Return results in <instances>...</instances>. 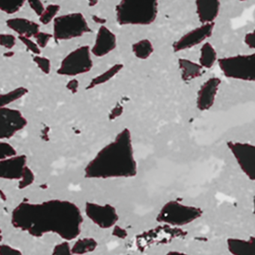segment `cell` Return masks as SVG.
Wrapping results in <instances>:
<instances>
[{
    "instance_id": "3",
    "label": "cell",
    "mask_w": 255,
    "mask_h": 255,
    "mask_svg": "<svg viewBox=\"0 0 255 255\" xmlns=\"http://www.w3.org/2000/svg\"><path fill=\"white\" fill-rule=\"evenodd\" d=\"M159 0H121L115 8L121 25H146L153 23L158 13Z\"/></svg>"
},
{
    "instance_id": "6",
    "label": "cell",
    "mask_w": 255,
    "mask_h": 255,
    "mask_svg": "<svg viewBox=\"0 0 255 255\" xmlns=\"http://www.w3.org/2000/svg\"><path fill=\"white\" fill-rule=\"evenodd\" d=\"M91 32L83 14L79 12L57 16L53 20V37L57 41L82 37Z\"/></svg>"
},
{
    "instance_id": "22",
    "label": "cell",
    "mask_w": 255,
    "mask_h": 255,
    "mask_svg": "<svg viewBox=\"0 0 255 255\" xmlns=\"http://www.w3.org/2000/svg\"><path fill=\"white\" fill-rule=\"evenodd\" d=\"M132 50L136 58L141 60H146L154 52V46L149 40L143 39L133 44Z\"/></svg>"
},
{
    "instance_id": "37",
    "label": "cell",
    "mask_w": 255,
    "mask_h": 255,
    "mask_svg": "<svg viewBox=\"0 0 255 255\" xmlns=\"http://www.w3.org/2000/svg\"><path fill=\"white\" fill-rule=\"evenodd\" d=\"M244 42L250 48V49H255V29L253 30L251 32L248 33L246 35Z\"/></svg>"
},
{
    "instance_id": "15",
    "label": "cell",
    "mask_w": 255,
    "mask_h": 255,
    "mask_svg": "<svg viewBox=\"0 0 255 255\" xmlns=\"http://www.w3.org/2000/svg\"><path fill=\"white\" fill-rule=\"evenodd\" d=\"M196 13L202 24L214 22L220 14L221 0H196Z\"/></svg>"
},
{
    "instance_id": "19",
    "label": "cell",
    "mask_w": 255,
    "mask_h": 255,
    "mask_svg": "<svg viewBox=\"0 0 255 255\" xmlns=\"http://www.w3.org/2000/svg\"><path fill=\"white\" fill-rule=\"evenodd\" d=\"M123 68H124V65L122 64L118 63V64H114L106 71L103 72L98 76L93 78L88 83V86L86 87V90H88H88H92L97 88V87L107 83L108 82L114 79L123 70Z\"/></svg>"
},
{
    "instance_id": "24",
    "label": "cell",
    "mask_w": 255,
    "mask_h": 255,
    "mask_svg": "<svg viewBox=\"0 0 255 255\" xmlns=\"http://www.w3.org/2000/svg\"><path fill=\"white\" fill-rule=\"evenodd\" d=\"M26 0H0V10L13 14L22 8Z\"/></svg>"
},
{
    "instance_id": "5",
    "label": "cell",
    "mask_w": 255,
    "mask_h": 255,
    "mask_svg": "<svg viewBox=\"0 0 255 255\" xmlns=\"http://www.w3.org/2000/svg\"><path fill=\"white\" fill-rule=\"evenodd\" d=\"M218 64L226 77L255 82V53L220 58Z\"/></svg>"
},
{
    "instance_id": "11",
    "label": "cell",
    "mask_w": 255,
    "mask_h": 255,
    "mask_svg": "<svg viewBox=\"0 0 255 255\" xmlns=\"http://www.w3.org/2000/svg\"><path fill=\"white\" fill-rule=\"evenodd\" d=\"M214 26V22L205 23L189 31L174 43L172 46L174 52H179L187 50L203 43L212 36Z\"/></svg>"
},
{
    "instance_id": "31",
    "label": "cell",
    "mask_w": 255,
    "mask_h": 255,
    "mask_svg": "<svg viewBox=\"0 0 255 255\" xmlns=\"http://www.w3.org/2000/svg\"><path fill=\"white\" fill-rule=\"evenodd\" d=\"M51 255H73L71 253V247L67 241H64L54 247Z\"/></svg>"
},
{
    "instance_id": "41",
    "label": "cell",
    "mask_w": 255,
    "mask_h": 255,
    "mask_svg": "<svg viewBox=\"0 0 255 255\" xmlns=\"http://www.w3.org/2000/svg\"><path fill=\"white\" fill-rule=\"evenodd\" d=\"M2 241V235H1V229H0V242Z\"/></svg>"
},
{
    "instance_id": "43",
    "label": "cell",
    "mask_w": 255,
    "mask_h": 255,
    "mask_svg": "<svg viewBox=\"0 0 255 255\" xmlns=\"http://www.w3.org/2000/svg\"><path fill=\"white\" fill-rule=\"evenodd\" d=\"M239 1H248V0H239Z\"/></svg>"
},
{
    "instance_id": "28",
    "label": "cell",
    "mask_w": 255,
    "mask_h": 255,
    "mask_svg": "<svg viewBox=\"0 0 255 255\" xmlns=\"http://www.w3.org/2000/svg\"><path fill=\"white\" fill-rule=\"evenodd\" d=\"M16 155L15 148L8 142L0 140V160Z\"/></svg>"
},
{
    "instance_id": "33",
    "label": "cell",
    "mask_w": 255,
    "mask_h": 255,
    "mask_svg": "<svg viewBox=\"0 0 255 255\" xmlns=\"http://www.w3.org/2000/svg\"><path fill=\"white\" fill-rule=\"evenodd\" d=\"M29 4L30 7L32 9L33 11L40 16L44 10L45 7L43 6L41 0H26Z\"/></svg>"
},
{
    "instance_id": "32",
    "label": "cell",
    "mask_w": 255,
    "mask_h": 255,
    "mask_svg": "<svg viewBox=\"0 0 255 255\" xmlns=\"http://www.w3.org/2000/svg\"><path fill=\"white\" fill-rule=\"evenodd\" d=\"M34 38L36 40V43L38 45L39 47L43 49L47 46L49 43V40H51L52 37H53V35L49 33L42 32V31H39L37 34H36L34 36Z\"/></svg>"
},
{
    "instance_id": "42",
    "label": "cell",
    "mask_w": 255,
    "mask_h": 255,
    "mask_svg": "<svg viewBox=\"0 0 255 255\" xmlns=\"http://www.w3.org/2000/svg\"><path fill=\"white\" fill-rule=\"evenodd\" d=\"M253 205H254V211H253V212H254V214H255V196L254 197V200H253Z\"/></svg>"
},
{
    "instance_id": "9",
    "label": "cell",
    "mask_w": 255,
    "mask_h": 255,
    "mask_svg": "<svg viewBox=\"0 0 255 255\" xmlns=\"http://www.w3.org/2000/svg\"><path fill=\"white\" fill-rule=\"evenodd\" d=\"M85 211L88 218L100 229L113 227L119 219L115 207L109 204L100 205L88 202L85 203Z\"/></svg>"
},
{
    "instance_id": "18",
    "label": "cell",
    "mask_w": 255,
    "mask_h": 255,
    "mask_svg": "<svg viewBox=\"0 0 255 255\" xmlns=\"http://www.w3.org/2000/svg\"><path fill=\"white\" fill-rule=\"evenodd\" d=\"M178 66L181 73V79L184 82H190L202 76L203 67L199 63L194 62L187 58H179Z\"/></svg>"
},
{
    "instance_id": "14",
    "label": "cell",
    "mask_w": 255,
    "mask_h": 255,
    "mask_svg": "<svg viewBox=\"0 0 255 255\" xmlns=\"http://www.w3.org/2000/svg\"><path fill=\"white\" fill-rule=\"evenodd\" d=\"M26 162V156L23 154H16L0 160V178L19 181L27 166Z\"/></svg>"
},
{
    "instance_id": "16",
    "label": "cell",
    "mask_w": 255,
    "mask_h": 255,
    "mask_svg": "<svg viewBox=\"0 0 255 255\" xmlns=\"http://www.w3.org/2000/svg\"><path fill=\"white\" fill-rule=\"evenodd\" d=\"M6 25L9 28L17 33L19 36L26 37H34L39 32L40 25L34 21L25 18H12L6 21Z\"/></svg>"
},
{
    "instance_id": "38",
    "label": "cell",
    "mask_w": 255,
    "mask_h": 255,
    "mask_svg": "<svg viewBox=\"0 0 255 255\" xmlns=\"http://www.w3.org/2000/svg\"><path fill=\"white\" fill-rule=\"evenodd\" d=\"M67 89L69 91L72 93V94H76L79 91V82L77 79H73L69 81L67 83Z\"/></svg>"
},
{
    "instance_id": "44",
    "label": "cell",
    "mask_w": 255,
    "mask_h": 255,
    "mask_svg": "<svg viewBox=\"0 0 255 255\" xmlns=\"http://www.w3.org/2000/svg\"></svg>"
},
{
    "instance_id": "17",
    "label": "cell",
    "mask_w": 255,
    "mask_h": 255,
    "mask_svg": "<svg viewBox=\"0 0 255 255\" xmlns=\"http://www.w3.org/2000/svg\"><path fill=\"white\" fill-rule=\"evenodd\" d=\"M228 249L233 255H255V237L249 240L229 238L227 241Z\"/></svg>"
},
{
    "instance_id": "23",
    "label": "cell",
    "mask_w": 255,
    "mask_h": 255,
    "mask_svg": "<svg viewBox=\"0 0 255 255\" xmlns=\"http://www.w3.org/2000/svg\"><path fill=\"white\" fill-rule=\"evenodd\" d=\"M27 94H28V89L23 87H19L6 94H0V109L7 107L8 105L20 100Z\"/></svg>"
},
{
    "instance_id": "1",
    "label": "cell",
    "mask_w": 255,
    "mask_h": 255,
    "mask_svg": "<svg viewBox=\"0 0 255 255\" xmlns=\"http://www.w3.org/2000/svg\"><path fill=\"white\" fill-rule=\"evenodd\" d=\"M83 220L76 204L61 199L41 203L22 202L14 208L11 215L13 227L31 236L41 238L52 233L67 242L80 235Z\"/></svg>"
},
{
    "instance_id": "4",
    "label": "cell",
    "mask_w": 255,
    "mask_h": 255,
    "mask_svg": "<svg viewBox=\"0 0 255 255\" xmlns=\"http://www.w3.org/2000/svg\"><path fill=\"white\" fill-rule=\"evenodd\" d=\"M203 211L198 207L184 205L176 200L163 205L157 217L158 223L172 226H184L200 218Z\"/></svg>"
},
{
    "instance_id": "40",
    "label": "cell",
    "mask_w": 255,
    "mask_h": 255,
    "mask_svg": "<svg viewBox=\"0 0 255 255\" xmlns=\"http://www.w3.org/2000/svg\"><path fill=\"white\" fill-rule=\"evenodd\" d=\"M98 2V0H88V5L90 7H94Z\"/></svg>"
},
{
    "instance_id": "13",
    "label": "cell",
    "mask_w": 255,
    "mask_h": 255,
    "mask_svg": "<svg viewBox=\"0 0 255 255\" xmlns=\"http://www.w3.org/2000/svg\"><path fill=\"white\" fill-rule=\"evenodd\" d=\"M116 46L115 34L107 27L101 25L96 35L94 46L91 49V54L94 56L102 58L112 52Z\"/></svg>"
},
{
    "instance_id": "25",
    "label": "cell",
    "mask_w": 255,
    "mask_h": 255,
    "mask_svg": "<svg viewBox=\"0 0 255 255\" xmlns=\"http://www.w3.org/2000/svg\"><path fill=\"white\" fill-rule=\"evenodd\" d=\"M60 10V6L56 4H50L44 9L40 15L39 20L43 25H48L55 19Z\"/></svg>"
},
{
    "instance_id": "34",
    "label": "cell",
    "mask_w": 255,
    "mask_h": 255,
    "mask_svg": "<svg viewBox=\"0 0 255 255\" xmlns=\"http://www.w3.org/2000/svg\"><path fill=\"white\" fill-rule=\"evenodd\" d=\"M0 255H22L19 250L13 248L6 244L0 245Z\"/></svg>"
},
{
    "instance_id": "20",
    "label": "cell",
    "mask_w": 255,
    "mask_h": 255,
    "mask_svg": "<svg viewBox=\"0 0 255 255\" xmlns=\"http://www.w3.org/2000/svg\"><path fill=\"white\" fill-rule=\"evenodd\" d=\"M218 61L217 53L213 45L209 42H206L202 45L199 57V64L203 68L211 69L214 67Z\"/></svg>"
},
{
    "instance_id": "29",
    "label": "cell",
    "mask_w": 255,
    "mask_h": 255,
    "mask_svg": "<svg viewBox=\"0 0 255 255\" xmlns=\"http://www.w3.org/2000/svg\"><path fill=\"white\" fill-rule=\"evenodd\" d=\"M18 38L25 45L27 50L30 51V52H32L35 55H40V48L39 47L38 45L35 42L31 40L29 37H24V36H19Z\"/></svg>"
},
{
    "instance_id": "2",
    "label": "cell",
    "mask_w": 255,
    "mask_h": 255,
    "mask_svg": "<svg viewBox=\"0 0 255 255\" xmlns=\"http://www.w3.org/2000/svg\"><path fill=\"white\" fill-rule=\"evenodd\" d=\"M138 173L133 137L125 128L106 144L88 162L84 169L85 178L89 179L130 178Z\"/></svg>"
},
{
    "instance_id": "35",
    "label": "cell",
    "mask_w": 255,
    "mask_h": 255,
    "mask_svg": "<svg viewBox=\"0 0 255 255\" xmlns=\"http://www.w3.org/2000/svg\"><path fill=\"white\" fill-rule=\"evenodd\" d=\"M112 236L118 238V239L124 240L128 236V233L124 228L121 227L120 226L115 225L113 226V230H112Z\"/></svg>"
},
{
    "instance_id": "7",
    "label": "cell",
    "mask_w": 255,
    "mask_h": 255,
    "mask_svg": "<svg viewBox=\"0 0 255 255\" xmlns=\"http://www.w3.org/2000/svg\"><path fill=\"white\" fill-rule=\"evenodd\" d=\"M91 55L89 46L78 47L61 61L57 73L60 76L76 77L88 73L93 67Z\"/></svg>"
},
{
    "instance_id": "27",
    "label": "cell",
    "mask_w": 255,
    "mask_h": 255,
    "mask_svg": "<svg viewBox=\"0 0 255 255\" xmlns=\"http://www.w3.org/2000/svg\"><path fill=\"white\" fill-rule=\"evenodd\" d=\"M33 61L37 64V67L43 72L44 74H49L51 71V62L49 58L46 57L35 55L33 58Z\"/></svg>"
},
{
    "instance_id": "39",
    "label": "cell",
    "mask_w": 255,
    "mask_h": 255,
    "mask_svg": "<svg viewBox=\"0 0 255 255\" xmlns=\"http://www.w3.org/2000/svg\"><path fill=\"white\" fill-rule=\"evenodd\" d=\"M166 255H190L186 254V253H181V252H178V251H172L169 252V253H168Z\"/></svg>"
},
{
    "instance_id": "10",
    "label": "cell",
    "mask_w": 255,
    "mask_h": 255,
    "mask_svg": "<svg viewBox=\"0 0 255 255\" xmlns=\"http://www.w3.org/2000/svg\"><path fill=\"white\" fill-rule=\"evenodd\" d=\"M26 126V119L19 110L0 109V140L10 139Z\"/></svg>"
},
{
    "instance_id": "26",
    "label": "cell",
    "mask_w": 255,
    "mask_h": 255,
    "mask_svg": "<svg viewBox=\"0 0 255 255\" xmlns=\"http://www.w3.org/2000/svg\"><path fill=\"white\" fill-rule=\"evenodd\" d=\"M34 178H35V177H34V172H32V170L28 166H25L23 172H22V177L19 180L18 187L21 190L26 188L28 186L33 184Z\"/></svg>"
},
{
    "instance_id": "36",
    "label": "cell",
    "mask_w": 255,
    "mask_h": 255,
    "mask_svg": "<svg viewBox=\"0 0 255 255\" xmlns=\"http://www.w3.org/2000/svg\"><path fill=\"white\" fill-rule=\"evenodd\" d=\"M123 106L121 105L118 104L117 106H115L113 109L111 111L110 113H109V120L110 121H114V120L116 119V118H119L121 116V114L123 113Z\"/></svg>"
},
{
    "instance_id": "8",
    "label": "cell",
    "mask_w": 255,
    "mask_h": 255,
    "mask_svg": "<svg viewBox=\"0 0 255 255\" xmlns=\"http://www.w3.org/2000/svg\"><path fill=\"white\" fill-rule=\"evenodd\" d=\"M227 145L241 170L250 180L255 181V145L233 141H229Z\"/></svg>"
},
{
    "instance_id": "30",
    "label": "cell",
    "mask_w": 255,
    "mask_h": 255,
    "mask_svg": "<svg viewBox=\"0 0 255 255\" xmlns=\"http://www.w3.org/2000/svg\"><path fill=\"white\" fill-rule=\"evenodd\" d=\"M16 37L13 34H0V46L7 49H11L16 44Z\"/></svg>"
},
{
    "instance_id": "21",
    "label": "cell",
    "mask_w": 255,
    "mask_h": 255,
    "mask_svg": "<svg viewBox=\"0 0 255 255\" xmlns=\"http://www.w3.org/2000/svg\"><path fill=\"white\" fill-rule=\"evenodd\" d=\"M98 244L92 238H84L77 240L71 247L72 254L83 255L95 251Z\"/></svg>"
},
{
    "instance_id": "12",
    "label": "cell",
    "mask_w": 255,
    "mask_h": 255,
    "mask_svg": "<svg viewBox=\"0 0 255 255\" xmlns=\"http://www.w3.org/2000/svg\"><path fill=\"white\" fill-rule=\"evenodd\" d=\"M221 83L220 78L212 77L200 87L196 100V106L199 111L206 112L214 106Z\"/></svg>"
}]
</instances>
